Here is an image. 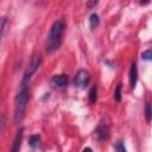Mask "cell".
<instances>
[{"label": "cell", "instance_id": "3957f363", "mask_svg": "<svg viewBox=\"0 0 152 152\" xmlns=\"http://www.w3.org/2000/svg\"><path fill=\"white\" fill-rule=\"evenodd\" d=\"M40 64H42V57H40V55H39V53H38V55H34V56L31 58V62H30L27 69L25 70V72H24V75H23V78H21L20 84L28 86V84H30V81H31V78H32V76H33V75L36 74V71L39 69Z\"/></svg>", "mask_w": 152, "mask_h": 152}, {"label": "cell", "instance_id": "30bf717a", "mask_svg": "<svg viewBox=\"0 0 152 152\" xmlns=\"http://www.w3.org/2000/svg\"><path fill=\"white\" fill-rule=\"evenodd\" d=\"M39 140H40V137H39L38 134H33V135H31V137L28 138V145H30L32 148H36V147H38V145H39Z\"/></svg>", "mask_w": 152, "mask_h": 152}, {"label": "cell", "instance_id": "7a4b0ae2", "mask_svg": "<svg viewBox=\"0 0 152 152\" xmlns=\"http://www.w3.org/2000/svg\"><path fill=\"white\" fill-rule=\"evenodd\" d=\"M30 100V90H28V86H24L20 84L19 91L17 93L15 97H14V112H13V116H14V122L19 124L26 112V107Z\"/></svg>", "mask_w": 152, "mask_h": 152}, {"label": "cell", "instance_id": "8992f818", "mask_svg": "<svg viewBox=\"0 0 152 152\" xmlns=\"http://www.w3.org/2000/svg\"><path fill=\"white\" fill-rule=\"evenodd\" d=\"M68 82H69V78L66 75L64 74H58V75H55L52 78H51V84L53 87H58V88H63L65 86H68Z\"/></svg>", "mask_w": 152, "mask_h": 152}, {"label": "cell", "instance_id": "4fadbf2b", "mask_svg": "<svg viewBox=\"0 0 152 152\" xmlns=\"http://www.w3.org/2000/svg\"><path fill=\"white\" fill-rule=\"evenodd\" d=\"M151 116H152V113H151V103L147 102L146 106H145V118H146V121L147 122L151 121Z\"/></svg>", "mask_w": 152, "mask_h": 152}, {"label": "cell", "instance_id": "e0dca14e", "mask_svg": "<svg viewBox=\"0 0 152 152\" xmlns=\"http://www.w3.org/2000/svg\"><path fill=\"white\" fill-rule=\"evenodd\" d=\"M82 152H93V150H91L90 147H86V148H83Z\"/></svg>", "mask_w": 152, "mask_h": 152}, {"label": "cell", "instance_id": "2e32d148", "mask_svg": "<svg viewBox=\"0 0 152 152\" xmlns=\"http://www.w3.org/2000/svg\"><path fill=\"white\" fill-rule=\"evenodd\" d=\"M151 57H152L151 49H147L146 51H144V52L141 53V58H142V59H145V61H150V59H151Z\"/></svg>", "mask_w": 152, "mask_h": 152}, {"label": "cell", "instance_id": "ac0fdd59", "mask_svg": "<svg viewBox=\"0 0 152 152\" xmlns=\"http://www.w3.org/2000/svg\"><path fill=\"white\" fill-rule=\"evenodd\" d=\"M96 4H97V1H93V2H88L87 5H88V6H94V5H96Z\"/></svg>", "mask_w": 152, "mask_h": 152}, {"label": "cell", "instance_id": "8fae6325", "mask_svg": "<svg viewBox=\"0 0 152 152\" xmlns=\"http://www.w3.org/2000/svg\"><path fill=\"white\" fill-rule=\"evenodd\" d=\"M96 100H97V88L91 87V89L89 90V101L90 103H95Z\"/></svg>", "mask_w": 152, "mask_h": 152}, {"label": "cell", "instance_id": "6da1fadb", "mask_svg": "<svg viewBox=\"0 0 152 152\" xmlns=\"http://www.w3.org/2000/svg\"><path fill=\"white\" fill-rule=\"evenodd\" d=\"M65 27H66V24L63 18L57 19L52 24L49 31L48 38H46V52L48 53H53L61 48L63 43V37L65 33Z\"/></svg>", "mask_w": 152, "mask_h": 152}, {"label": "cell", "instance_id": "277c9868", "mask_svg": "<svg viewBox=\"0 0 152 152\" xmlns=\"http://www.w3.org/2000/svg\"><path fill=\"white\" fill-rule=\"evenodd\" d=\"M90 82V76H89V72L84 69H81L76 72L75 77H74V84L77 87V88H86Z\"/></svg>", "mask_w": 152, "mask_h": 152}, {"label": "cell", "instance_id": "9a60e30c", "mask_svg": "<svg viewBox=\"0 0 152 152\" xmlns=\"http://www.w3.org/2000/svg\"><path fill=\"white\" fill-rule=\"evenodd\" d=\"M115 150H116V152H127L126 146H125V144H124L122 140L116 141V144H115Z\"/></svg>", "mask_w": 152, "mask_h": 152}, {"label": "cell", "instance_id": "ba28073f", "mask_svg": "<svg viewBox=\"0 0 152 152\" xmlns=\"http://www.w3.org/2000/svg\"><path fill=\"white\" fill-rule=\"evenodd\" d=\"M95 134H96L99 140H106L108 138V135H109L108 127L106 125H99L97 128L95 129Z\"/></svg>", "mask_w": 152, "mask_h": 152}, {"label": "cell", "instance_id": "52a82bcc", "mask_svg": "<svg viewBox=\"0 0 152 152\" xmlns=\"http://www.w3.org/2000/svg\"><path fill=\"white\" fill-rule=\"evenodd\" d=\"M137 81H138V68H137V64L133 62L131 64V69H129V86L132 89L135 88Z\"/></svg>", "mask_w": 152, "mask_h": 152}, {"label": "cell", "instance_id": "7c38bea8", "mask_svg": "<svg viewBox=\"0 0 152 152\" xmlns=\"http://www.w3.org/2000/svg\"><path fill=\"white\" fill-rule=\"evenodd\" d=\"M121 89H122L121 84H118V86H116V88H115V91H114V99H115L118 102H120V101H121V97H122Z\"/></svg>", "mask_w": 152, "mask_h": 152}, {"label": "cell", "instance_id": "5bb4252c", "mask_svg": "<svg viewBox=\"0 0 152 152\" xmlns=\"http://www.w3.org/2000/svg\"><path fill=\"white\" fill-rule=\"evenodd\" d=\"M6 24H7V18L1 17V18H0V42H1V37H2V34H4Z\"/></svg>", "mask_w": 152, "mask_h": 152}, {"label": "cell", "instance_id": "9c48e42d", "mask_svg": "<svg viewBox=\"0 0 152 152\" xmlns=\"http://www.w3.org/2000/svg\"><path fill=\"white\" fill-rule=\"evenodd\" d=\"M99 24H100V17H99V14L97 13H91L90 17H89V27L91 30H94V28H96L99 26Z\"/></svg>", "mask_w": 152, "mask_h": 152}, {"label": "cell", "instance_id": "5b68a950", "mask_svg": "<svg viewBox=\"0 0 152 152\" xmlns=\"http://www.w3.org/2000/svg\"><path fill=\"white\" fill-rule=\"evenodd\" d=\"M23 137H24V127H20L15 133V137L13 139V142H12L10 152H19L20 151L21 142H23Z\"/></svg>", "mask_w": 152, "mask_h": 152}]
</instances>
